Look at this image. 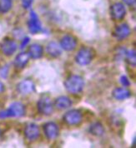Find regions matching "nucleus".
Returning a JSON list of instances; mask_svg holds the SVG:
<instances>
[{
  "label": "nucleus",
  "mask_w": 136,
  "mask_h": 148,
  "mask_svg": "<svg viewBox=\"0 0 136 148\" xmlns=\"http://www.w3.org/2000/svg\"><path fill=\"white\" fill-rule=\"evenodd\" d=\"M33 2H34V0H21L22 6L25 9L30 8L31 6H32V4H33Z\"/></svg>",
  "instance_id": "5701e85b"
},
{
  "label": "nucleus",
  "mask_w": 136,
  "mask_h": 148,
  "mask_svg": "<svg viewBox=\"0 0 136 148\" xmlns=\"http://www.w3.org/2000/svg\"><path fill=\"white\" fill-rule=\"evenodd\" d=\"M13 8V0H0V13L6 14Z\"/></svg>",
  "instance_id": "aec40b11"
},
{
  "label": "nucleus",
  "mask_w": 136,
  "mask_h": 148,
  "mask_svg": "<svg viewBox=\"0 0 136 148\" xmlns=\"http://www.w3.org/2000/svg\"><path fill=\"white\" fill-rule=\"evenodd\" d=\"M8 73V67H3L1 70H0V75L3 77H6Z\"/></svg>",
  "instance_id": "393cba45"
},
{
  "label": "nucleus",
  "mask_w": 136,
  "mask_h": 148,
  "mask_svg": "<svg viewBox=\"0 0 136 148\" xmlns=\"http://www.w3.org/2000/svg\"><path fill=\"white\" fill-rule=\"evenodd\" d=\"M30 57L26 52H22L19 53L14 58V67L18 69H23L27 66V64L29 62Z\"/></svg>",
  "instance_id": "4468645a"
},
{
  "label": "nucleus",
  "mask_w": 136,
  "mask_h": 148,
  "mask_svg": "<svg viewBox=\"0 0 136 148\" xmlns=\"http://www.w3.org/2000/svg\"><path fill=\"white\" fill-rule=\"evenodd\" d=\"M47 53L52 58H58L62 54V48L60 45L55 41L49 42L46 46Z\"/></svg>",
  "instance_id": "f3484780"
},
{
  "label": "nucleus",
  "mask_w": 136,
  "mask_h": 148,
  "mask_svg": "<svg viewBox=\"0 0 136 148\" xmlns=\"http://www.w3.org/2000/svg\"><path fill=\"white\" fill-rule=\"evenodd\" d=\"M8 117H22L25 115V106L19 101H14L6 110Z\"/></svg>",
  "instance_id": "6e6552de"
},
{
  "label": "nucleus",
  "mask_w": 136,
  "mask_h": 148,
  "mask_svg": "<svg viewBox=\"0 0 136 148\" xmlns=\"http://www.w3.org/2000/svg\"><path fill=\"white\" fill-rule=\"evenodd\" d=\"M29 41H30V38H28V37H25L22 42H21V44H20V48H24V47L27 46L28 44V42H29Z\"/></svg>",
  "instance_id": "b1692460"
},
{
  "label": "nucleus",
  "mask_w": 136,
  "mask_h": 148,
  "mask_svg": "<svg viewBox=\"0 0 136 148\" xmlns=\"http://www.w3.org/2000/svg\"><path fill=\"white\" fill-rule=\"evenodd\" d=\"M64 88L71 94H78L81 92L85 86L84 79L79 75H70L64 81Z\"/></svg>",
  "instance_id": "f257e3e1"
},
{
  "label": "nucleus",
  "mask_w": 136,
  "mask_h": 148,
  "mask_svg": "<svg viewBox=\"0 0 136 148\" xmlns=\"http://www.w3.org/2000/svg\"><path fill=\"white\" fill-rule=\"evenodd\" d=\"M88 131H89L90 134L93 135V136H102L105 132L104 126L102 125V123L99 122V121L93 122L89 126Z\"/></svg>",
  "instance_id": "6ab92c4d"
},
{
  "label": "nucleus",
  "mask_w": 136,
  "mask_h": 148,
  "mask_svg": "<svg viewBox=\"0 0 136 148\" xmlns=\"http://www.w3.org/2000/svg\"><path fill=\"white\" fill-rule=\"evenodd\" d=\"M18 49L16 42L9 38H5L0 42V50L2 53L7 57H10L15 53Z\"/></svg>",
  "instance_id": "0eeeda50"
},
{
  "label": "nucleus",
  "mask_w": 136,
  "mask_h": 148,
  "mask_svg": "<svg viewBox=\"0 0 136 148\" xmlns=\"http://www.w3.org/2000/svg\"><path fill=\"white\" fill-rule=\"evenodd\" d=\"M95 52L92 47H83L75 55V62L80 66L88 65L95 58Z\"/></svg>",
  "instance_id": "f03ea898"
},
{
  "label": "nucleus",
  "mask_w": 136,
  "mask_h": 148,
  "mask_svg": "<svg viewBox=\"0 0 136 148\" xmlns=\"http://www.w3.org/2000/svg\"><path fill=\"white\" fill-rule=\"evenodd\" d=\"M5 91V85L3 84V82L2 81H0V94L3 93Z\"/></svg>",
  "instance_id": "bb28decb"
},
{
  "label": "nucleus",
  "mask_w": 136,
  "mask_h": 148,
  "mask_svg": "<svg viewBox=\"0 0 136 148\" xmlns=\"http://www.w3.org/2000/svg\"><path fill=\"white\" fill-rule=\"evenodd\" d=\"M17 90L22 95L31 94L35 90V84L30 79H24L17 85Z\"/></svg>",
  "instance_id": "ddd939ff"
},
{
  "label": "nucleus",
  "mask_w": 136,
  "mask_h": 148,
  "mask_svg": "<svg viewBox=\"0 0 136 148\" xmlns=\"http://www.w3.org/2000/svg\"><path fill=\"white\" fill-rule=\"evenodd\" d=\"M27 24L28 31L32 34H37L43 31L41 21L39 20V18L38 14H36L34 10L30 11L29 18H28Z\"/></svg>",
  "instance_id": "39448f33"
},
{
  "label": "nucleus",
  "mask_w": 136,
  "mask_h": 148,
  "mask_svg": "<svg viewBox=\"0 0 136 148\" xmlns=\"http://www.w3.org/2000/svg\"><path fill=\"white\" fill-rule=\"evenodd\" d=\"M37 108L39 113L42 115L50 116L54 112L55 105L49 97L43 96L37 102Z\"/></svg>",
  "instance_id": "7ed1b4c3"
},
{
  "label": "nucleus",
  "mask_w": 136,
  "mask_h": 148,
  "mask_svg": "<svg viewBox=\"0 0 136 148\" xmlns=\"http://www.w3.org/2000/svg\"><path fill=\"white\" fill-rule=\"evenodd\" d=\"M131 34L130 27L127 23H121L117 25L113 32V35L117 40L122 41L126 39Z\"/></svg>",
  "instance_id": "9d476101"
},
{
  "label": "nucleus",
  "mask_w": 136,
  "mask_h": 148,
  "mask_svg": "<svg viewBox=\"0 0 136 148\" xmlns=\"http://www.w3.org/2000/svg\"><path fill=\"white\" fill-rule=\"evenodd\" d=\"M73 102L70 100V98L66 97V96H60L59 97H57L55 99V107L59 110H66L68 109L69 108H71Z\"/></svg>",
  "instance_id": "a211bd4d"
},
{
  "label": "nucleus",
  "mask_w": 136,
  "mask_h": 148,
  "mask_svg": "<svg viewBox=\"0 0 136 148\" xmlns=\"http://www.w3.org/2000/svg\"><path fill=\"white\" fill-rule=\"evenodd\" d=\"M28 54L29 55L30 58L39 59L42 58L43 54V48L39 43H33L28 47Z\"/></svg>",
  "instance_id": "dca6fc26"
},
{
  "label": "nucleus",
  "mask_w": 136,
  "mask_h": 148,
  "mask_svg": "<svg viewBox=\"0 0 136 148\" xmlns=\"http://www.w3.org/2000/svg\"><path fill=\"white\" fill-rule=\"evenodd\" d=\"M43 129L45 136L48 140H54L55 138H57L59 134V126L54 121H48L47 123H45L43 127Z\"/></svg>",
  "instance_id": "9b49d317"
},
{
  "label": "nucleus",
  "mask_w": 136,
  "mask_h": 148,
  "mask_svg": "<svg viewBox=\"0 0 136 148\" xmlns=\"http://www.w3.org/2000/svg\"><path fill=\"white\" fill-rule=\"evenodd\" d=\"M125 58H126V60H127L128 63H129L130 66H132L133 67H135L136 54L135 49H131V50H129V51H126Z\"/></svg>",
  "instance_id": "412c9836"
},
{
  "label": "nucleus",
  "mask_w": 136,
  "mask_h": 148,
  "mask_svg": "<svg viewBox=\"0 0 136 148\" xmlns=\"http://www.w3.org/2000/svg\"><path fill=\"white\" fill-rule=\"evenodd\" d=\"M0 134H1V130H0Z\"/></svg>",
  "instance_id": "cd10ccee"
},
{
  "label": "nucleus",
  "mask_w": 136,
  "mask_h": 148,
  "mask_svg": "<svg viewBox=\"0 0 136 148\" xmlns=\"http://www.w3.org/2000/svg\"><path fill=\"white\" fill-rule=\"evenodd\" d=\"M119 82H120V83L122 84V86L124 88H128V87L130 86V84H131V82L129 80V78L126 76H124V75H123V76L120 77Z\"/></svg>",
  "instance_id": "4be33fe9"
},
{
  "label": "nucleus",
  "mask_w": 136,
  "mask_h": 148,
  "mask_svg": "<svg viewBox=\"0 0 136 148\" xmlns=\"http://www.w3.org/2000/svg\"><path fill=\"white\" fill-rule=\"evenodd\" d=\"M123 2H124L125 4H127L128 6L132 7V6H135V5L136 0H123Z\"/></svg>",
  "instance_id": "a878e982"
},
{
  "label": "nucleus",
  "mask_w": 136,
  "mask_h": 148,
  "mask_svg": "<svg viewBox=\"0 0 136 148\" xmlns=\"http://www.w3.org/2000/svg\"><path fill=\"white\" fill-rule=\"evenodd\" d=\"M78 41L76 38L71 34H66L64 35L60 40V47L63 50L67 52H72L77 47Z\"/></svg>",
  "instance_id": "1a4fd4ad"
},
{
  "label": "nucleus",
  "mask_w": 136,
  "mask_h": 148,
  "mask_svg": "<svg viewBox=\"0 0 136 148\" xmlns=\"http://www.w3.org/2000/svg\"><path fill=\"white\" fill-rule=\"evenodd\" d=\"M64 121L69 126H76L80 124L83 121V114L79 110L73 109L69 110L63 117Z\"/></svg>",
  "instance_id": "423d86ee"
},
{
  "label": "nucleus",
  "mask_w": 136,
  "mask_h": 148,
  "mask_svg": "<svg viewBox=\"0 0 136 148\" xmlns=\"http://www.w3.org/2000/svg\"><path fill=\"white\" fill-rule=\"evenodd\" d=\"M24 136L26 139L30 141L37 140L40 136L39 127L35 123H28L24 128Z\"/></svg>",
  "instance_id": "f8f14e48"
},
{
  "label": "nucleus",
  "mask_w": 136,
  "mask_h": 148,
  "mask_svg": "<svg viewBox=\"0 0 136 148\" xmlns=\"http://www.w3.org/2000/svg\"><path fill=\"white\" fill-rule=\"evenodd\" d=\"M110 17L114 21H121L126 15V8L124 4L119 2L113 3L109 8Z\"/></svg>",
  "instance_id": "20e7f679"
},
{
  "label": "nucleus",
  "mask_w": 136,
  "mask_h": 148,
  "mask_svg": "<svg viewBox=\"0 0 136 148\" xmlns=\"http://www.w3.org/2000/svg\"><path fill=\"white\" fill-rule=\"evenodd\" d=\"M131 95H132L131 92L126 88H116L112 92L113 97L119 101L128 99L131 97Z\"/></svg>",
  "instance_id": "2eb2a0df"
}]
</instances>
